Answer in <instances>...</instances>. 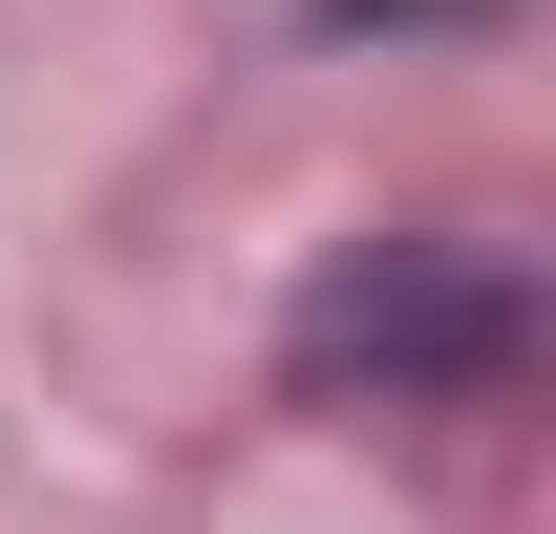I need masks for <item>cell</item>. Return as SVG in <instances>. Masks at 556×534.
Instances as JSON below:
<instances>
[{"mask_svg": "<svg viewBox=\"0 0 556 534\" xmlns=\"http://www.w3.org/2000/svg\"><path fill=\"white\" fill-rule=\"evenodd\" d=\"M300 406H492L535 364V278L492 236H364L321 300H300Z\"/></svg>", "mask_w": 556, "mask_h": 534, "instance_id": "1", "label": "cell"}]
</instances>
